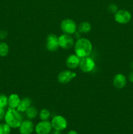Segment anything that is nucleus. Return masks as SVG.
Here are the masks:
<instances>
[{"label": "nucleus", "mask_w": 133, "mask_h": 134, "mask_svg": "<svg viewBox=\"0 0 133 134\" xmlns=\"http://www.w3.org/2000/svg\"><path fill=\"white\" fill-rule=\"evenodd\" d=\"M74 52L80 58L89 56L92 52L93 45L88 39L81 37L77 39L74 45Z\"/></svg>", "instance_id": "1"}, {"label": "nucleus", "mask_w": 133, "mask_h": 134, "mask_svg": "<svg viewBox=\"0 0 133 134\" xmlns=\"http://www.w3.org/2000/svg\"><path fill=\"white\" fill-rule=\"evenodd\" d=\"M4 120L11 128H18L22 122V116L16 109L9 108L5 112Z\"/></svg>", "instance_id": "2"}, {"label": "nucleus", "mask_w": 133, "mask_h": 134, "mask_svg": "<svg viewBox=\"0 0 133 134\" xmlns=\"http://www.w3.org/2000/svg\"><path fill=\"white\" fill-rule=\"evenodd\" d=\"M60 28L63 34L73 35L77 31L78 26L73 20L70 18H65L61 21Z\"/></svg>", "instance_id": "3"}, {"label": "nucleus", "mask_w": 133, "mask_h": 134, "mask_svg": "<svg viewBox=\"0 0 133 134\" xmlns=\"http://www.w3.org/2000/svg\"><path fill=\"white\" fill-rule=\"evenodd\" d=\"M58 42L59 47L63 49H70L74 45V39L72 35L63 34L58 37Z\"/></svg>", "instance_id": "4"}, {"label": "nucleus", "mask_w": 133, "mask_h": 134, "mask_svg": "<svg viewBox=\"0 0 133 134\" xmlns=\"http://www.w3.org/2000/svg\"><path fill=\"white\" fill-rule=\"evenodd\" d=\"M52 128L55 130L63 131L67 127V120L64 116L61 115H56L53 116L51 121Z\"/></svg>", "instance_id": "5"}, {"label": "nucleus", "mask_w": 133, "mask_h": 134, "mask_svg": "<svg viewBox=\"0 0 133 134\" xmlns=\"http://www.w3.org/2000/svg\"><path fill=\"white\" fill-rule=\"evenodd\" d=\"M132 15L130 13L125 9L118 10L114 14V19L116 22L120 24H125L130 21Z\"/></svg>", "instance_id": "6"}, {"label": "nucleus", "mask_w": 133, "mask_h": 134, "mask_svg": "<svg viewBox=\"0 0 133 134\" xmlns=\"http://www.w3.org/2000/svg\"><path fill=\"white\" fill-rule=\"evenodd\" d=\"M95 67V62L93 58L89 56L81 58L80 62L79 68L81 71L84 73H89L92 71Z\"/></svg>", "instance_id": "7"}, {"label": "nucleus", "mask_w": 133, "mask_h": 134, "mask_svg": "<svg viewBox=\"0 0 133 134\" xmlns=\"http://www.w3.org/2000/svg\"><path fill=\"white\" fill-rule=\"evenodd\" d=\"M59 47L58 42V37L53 34H50L46 39V48L50 52H55Z\"/></svg>", "instance_id": "8"}, {"label": "nucleus", "mask_w": 133, "mask_h": 134, "mask_svg": "<svg viewBox=\"0 0 133 134\" xmlns=\"http://www.w3.org/2000/svg\"><path fill=\"white\" fill-rule=\"evenodd\" d=\"M76 75L77 74L75 72L70 70H63L60 72L57 75V81L61 85H66L74 79Z\"/></svg>", "instance_id": "9"}, {"label": "nucleus", "mask_w": 133, "mask_h": 134, "mask_svg": "<svg viewBox=\"0 0 133 134\" xmlns=\"http://www.w3.org/2000/svg\"><path fill=\"white\" fill-rule=\"evenodd\" d=\"M52 130L51 122L48 120H41L35 126V130L37 134H49Z\"/></svg>", "instance_id": "10"}, {"label": "nucleus", "mask_w": 133, "mask_h": 134, "mask_svg": "<svg viewBox=\"0 0 133 134\" xmlns=\"http://www.w3.org/2000/svg\"><path fill=\"white\" fill-rule=\"evenodd\" d=\"M18 128L20 134H31L35 130V126L33 122L29 119H27L22 120Z\"/></svg>", "instance_id": "11"}, {"label": "nucleus", "mask_w": 133, "mask_h": 134, "mask_svg": "<svg viewBox=\"0 0 133 134\" xmlns=\"http://www.w3.org/2000/svg\"><path fill=\"white\" fill-rule=\"evenodd\" d=\"M113 85L117 89H122L126 86V78L124 75L118 73L113 77Z\"/></svg>", "instance_id": "12"}, {"label": "nucleus", "mask_w": 133, "mask_h": 134, "mask_svg": "<svg viewBox=\"0 0 133 134\" xmlns=\"http://www.w3.org/2000/svg\"><path fill=\"white\" fill-rule=\"evenodd\" d=\"M81 58L77 56L76 54H70L66 59V65L69 69H76L77 67L79 66Z\"/></svg>", "instance_id": "13"}, {"label": "nucleus", "mask_w": 133, "mask_h": 134, "mask_svg": "<svg viewBox=\"0 0 133 134\" xmlns=\"http://www.w3.org/2000/svg\"><path fill=\"white\" fill-rule=\"evenodd\" d=\"M31 103H32V101L28 97H26V98H22L20 102L19 105H18V107L16 109L19 111L20 113H25L29 107L31 106Z\"/></svg>", "instance_id": "14"}, {"label": "nucleus", "mask_w": 133, "mask_h": 134, "mask_svg": "<svg viewBox=\"0 0 133 134\" xmlns=\"http://www.w3.org/2000/svg\"><path fill=\"white\" fill-rule=\"evenodd\" d=\"M21 99L16 94H12L8 97V106L9 108L16 109L19 105Z\"/></svg>", "instance_id": "15"}, {"label": "nucleus", "mask_w": 133, "mask_h": 134, "mask_svg": "<svg viewBox=\"0 0 133 134\" xmlns=\"http://www.w3.org/2000/svg\"><path fill=\"white\" fill-rule=\"evenodd\" d=\"M91 30V25L88 22H82L78 26V30L81 34H87Z\"/></svg>", "instance_id": "16"}, {"label": "nucleus", "mask_w": 133, "mask_h": 134, "mask_svg": "<svg viewBox=\"0 0 133 134\" xmlns=\"http://www.w3.org/2000/svg\"><path fill=\"white\" fill-rule=\"evenodd\" d=\"M25 113H26V115L27 118L29 119V120H32V119H35V117H37L38 114H39L37 108L33 107V106H31L30 107H29L28 109Z\"/></svg>", "instance_id": "17"}, {"label": "nucleus", "mask_w": 133, "mask_h": 134, "mask_svg": "<svg viewBox=\"0 0 133 134\" xmlns=\"http://www.w3.org/2000/svg\"><path fill=\"white\" fill-rule=\"evenodd\" d=\"M9 44L5 42H1L0 43V56L1 57H5L9 54Z\"/></svg>", "instance_id": "18"}, {"label": "nucleus", "mask_w": 133, "mask_h": 134, "mask_svg": "<svg viewBox=\"0 0 133 134\" xmlns=\"http://www.w3.org/2000/svg\"><path fill=\"white\" fill-rule=\"evenodd\" d=\"M41 120H48L51 116V113L47 109H43L39 113Z\"/></svg>", "instance_id": "19"}, {"label": "nucleus", "mask_w": 133, "mask_h": 134, "mask_svg": "<svg viewBox=\"0 0 133 134\" xmlns=\"http://www.w3.org/2000/svg\"><path fill=\"white\" fill-rule=\"evenodd\" d=\"M11 128L7 123L0 124V134H10Z\"/></svg>", "instance_id": "20"}, {"label": "nucleus", "mask_w": 133, "mask_h": 134, "mask_svg": "<svg viewBox=\"0 0 133 134\" xmlns=\"http://www.w3.org/2000/svg\"><path fill=\"white\" fill-rule=\"evenodd\" d=\"M8 105V97L3 94H0V108L5 109Z\"/></svg>", "instance_id": "21"}, {"label": "nucleus", "mask_w": 133, "mask_h": 134, "mask_svg": "<svg viewBox=\"0 0 133 134\" xmlns=\"http://www.w3.org/2000/svg\"><path fill=\"white\" fill-rule=\"evenodd\" d=\"M108 10L110 13H112V14H115L118 10V7H117V6L116 4L111 3L108 5Z\"/></svg>", "instance_id": "22"}, {"label": "nucleus", "mask_w": 133, "mask_h": 134, "mask_svg": "<svg viewBox=\"0 0 133 134\" xmlns=\"http://www.w3.org/2000/svg\"><path fill=\"white\" fill-rule=\"evenodd\" d=\"M7 36V32L5 30H1L0 31V40H3Z\"/></svg>", "instance_id": "23"}, {"label": "nucleus", "mask_w": 133, "mask_h": 134, "mask_svg": "<svg viewBox=\"0 0 133 134\" xmlns=\"http://www.w3.org/2000/svg\"><path fill=\"white\" fill-rule=\"evenodd\" d=\"M5 114V109H4L3 108H0V121H1V120L4 119Z\"/></svg>", "instance_id": "24"}, {"label": "nucleus", "mask_w": 133, "mask_h": 134, "mask_svg": "<svg viewBox=\"0 0 133 134\" xmlns=\"http://www.w3.org/2000/svg\"><path fill=\"white\" fill-rule=\"evenodd\" d=\"M128 78H129V81L130 82H132L133 83V71H131L129 74V76H128Z\"/></svg>", "instance_id": "25"}, {"label": "nucleus", "mask_w": 133, "mask_h": 134, "mask_svg": "<svg viewBox=\"0 0 133 134\" xmlns=\"http://www.w3.org/2000/svg\"><path fill=\"white\" fill-rule=\"evenodd\" d=\"M74 37H75L77 39H80V38H81V37H80L81 33H80L79 31H78V30H77V31H76L75 33H74Z\"/></svg>", "instance_id": "26"}, {"label": "nucleus", "mask_w": 133, "mask_h": 134, "mask_svg": "<svg viewBox=\"0 0 133 134\" xmlns=\"http://www.w3.org/2000/svg\"><path fill=\"white\" fill-rule=\"evenodd\" d=\"M67 134H78V133H77L76 131L72 130L69 131V132L67 133Z\"/></svg>", "instance_id": "27"}, {"label": "nucleus", "mask_w": 133, "mask_h": 134, "mask_svg": "<svg viewBox=\"0 0 133 134\" xmlns=\"http://www.w3.org/2000/svg\"><path fill=\"white\" fill-rule=\"evenodd\" d=\"M52 134H61V131H59V130H55L52 132Z\"/></svg>", "instance_id": "28"}, {"label": "nucleus", "mask_w": 133, "mask_h": 134, "mask_svg": "<svg viewBox=\"0 0 133 134\" xmlns=\"http://www.w3.org/2000/svg\"><path fill=\"white\" fill-rule=\"evenodd\" d=\"M130 66H131V68L133 69V62L131 63V64H130Z\"/></svg>", "instance_id": "29"}]
</instances>
